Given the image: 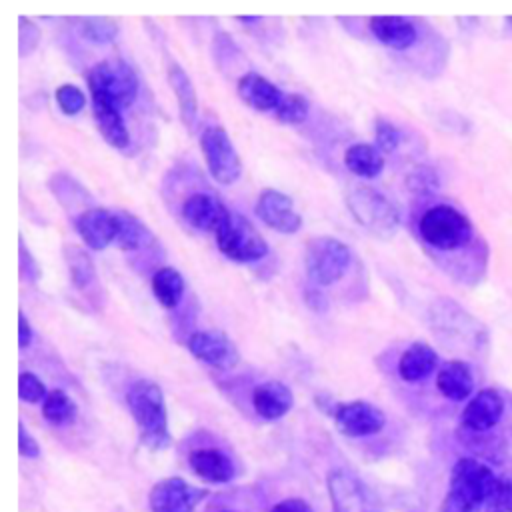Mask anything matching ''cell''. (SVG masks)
Wrapping results in <instances>:
<instances>
[{"mask_svg":"<svg viewBox=\"0 0 512 512\" xmlns=\"http://www.w3.org/2000/svg\"><path fill=\"white\" fill-rule=\"evenodd\" d=\"M190 468L196 476L212 484H224L234 478V462L216 448H198L188 456Z\"/></svg>","mask_w":512,"mask_h":512,"instance_id":"cell-19","label":"cell"},{"mask_svg":"<svg viewBox=\"0 0 512 512\" xmlns=\"http://www.w3.org/2000/svg\"><path fill=\"white\" fill-rule=\"evenodd\" d=\"M418 230L422 240L438 252L462 250L474 236L468 216L450 204H436L428 208L418 222Z\"/></svg>","mask_w":512,"mask_h":512,"instance_id":"cell-3","label":"cell"},{"mask_svg":"<svg viewBox=\"0 0 512 512\" xmlns=\"http://www.w3.org/2000/svg\"><path fill=\"white\" fill-rule=\"evenodd\" d=\"M346 204L356 222L378 238H390L400 226L396 206L370 186H356L346 194Z\"/></svg>","mask_w":512,"mask_h":512,"instance_id":"cell-5","label":"cell"},{"mask_svg":"<svg viewBox=\"0 0 512 512\" xmlns=\"http://www.w3.org/2000/svg\"><path fill=\"white\" fill-rule=\"evenodd\" d=\"M274 116L282 124H300L308 116V100L298 92H288L282 96L278 108L274 110Z\"/></svg>","mask_w":512,"mask_h":512,"instance_id":"cell-30","label":"cell"},{"mask_svg":"<svg viewBox=\"0 0 512 512\" xmlns=\"http://www.w3.org/2000/svg\"><path fill=\"white\" fill-rule=\"evenodd\" d=\"M496 480V474L484 462L474 458L456 460L440 512H476L486 504Z\"/></svg>","mask_w":512,"mask_h":512,"instance_id":"cell-2","label":"cell"},{"mask_svg":"<svg viewBox=\"0 0 512 512\" xmlns=\"http://www.w3.org/2000/svg\"><path fill=\"white\" fill-rule=\"evenodd\" d=\"M256 216L276 232L294 234L302 226V218L292 198L276 188H264L256 200Z\"/></svg>","mask_w":512,"mask_h":512,"instance_id":"cell-12","label":"cell"},{"mask_svg":"<svg viewBox=\"0 0 512 512\" xmlns=\"http://www.w3.org/2000/svg\"><path fill=\"white\" fill-rule=\"evenodd\" d=\"M128 410L136 422L140 444L152 452L170 446L168 412L160 386L152 380H136L126 392Z\"/></svg>","mask_w":512,"mask_h":512,"instance_id":"cell-1","label":"cell"},{"mask_svg":"<svg viewBox=\"0 0 512 512\" xmlns=\"http://www.w3.org/2000/svg\"><path fill=\"white\" fill-rule=\"evenodd\" d=\"M42 416L54 426H68L76 418V404L64 390H50L42 402Z\"/></svg>","mask_w":512,"mask_h":512,"instance_id":"cell-29","label":"cell"},{"mask_svg":"<svg viewBox=\"0 0 512 512\" xmlns=\"http://www.w3.org/2000/svg\"><path fill=\"white\" fill-rule=\"evenodd\" d=\"M326 484L334 512H384L372 490L348 470H332Z\"/></svg>","mask_w":512,"mask_h":512,"instance_id":"cell-9","label":"cell"},{"mask_svg":"<svg viewBox=\"0 0 512 512\" xmlns=\"http://www.w3.org/2000/svg\"><path fill=\"white\" fill-rule=\"evenodd\" d=\"M486 512H512V480L498 478L488 500Z\"/></svg>","mask_w":512,"mask_h":512,"instance_id":"cell-32","label":"cell"},{"mask_svg":"<svg viewBox=\"0 0 512 512\" xmlns=\"http://www.w3.org/2000/svg\"><path fill=\"white\" fill-rule=\"evenodd\" d=\"M118 214H120V230H118L116 246L120 250H140L142 246L154 240L150 228L142 220H138L128 212H118Z\"/></svg>","mask_w":512,"mask_h":512,"instance_id":"cell-28","label":"cell"},{"mask_svg":"<svg viewBox=\"0 0 512 512\" xmlns=\"http://www.w3.org/2000/svg\"><path fill=\"white\" fill-rule=\"evenodd\" d=\"M228 208L214 196L206 192H196L188 196L182 204V218L196 230L214 232L228 218Z\"/></svg>","mask_w":512,"mask_h":512,"instance_id":"cell-16","label":"cell"},{"mask_svg":"<svg viewBox=\"0 0 512 512\" xmlns=\"http://www.w3.org/2000/svg\"><path fill=\"white\" fill-rule=\"evenodd\" d=\"M270 512H312L310 504L302 498H286L270 508Z\"/></svg>","mask_w":512,"mask_h":512,"instance_id":"cell-40","label":"cell"},{"mask_svg":"<svg viewBox=\"0 0 512 512\" xmlns=\"http://www.w3.org/2000/svg\"><path fill=\"white\" fill-rule=\"evenodd\" d=\"M92 112H94V120L98 124L102 138L112 148L122 150L130 144V134H128L124 118L120 114V108H116L114 104H110L102 98H92Z\"/></svg>","mask_w":512,"mask_h":512,"instance_id":"cell-20","label":"cell"},{"mask_svg":"<svg viewBox=\"0 0 512 512\" xmlns=\"http://www.w3.org/2000/svg\"><path fill=\"white\" fill-rule=\"evenodd\" d=\"M504 412V400L494 388H484L472 396V400L464 406L460 422L464 428L472 432H486L494 428Z\"/></svg>","mask_w":512,"mask_h":512,"instance_id":"cell-15","label":"cell"},{"mask_svg":"<svg viewBox=\"0 0 512 512\" xmlns=\"http://www.w3.org/2000/svg\"><path fill=\"white\" fill-rule=\"evenodd\" d=\"M238 96L254 110L274 112L284 92L258 72H246L238 80Z\"/></svg>","mask_w":512,"mask_h":512,"instance_id":"cell-18","label":"cell"},{"mask_svg":"<svg viewBox=\"0 0 512 512\" xmlns=\"http://www.w3.org/2000/svg\"><path fill=\"white\" fill-rule=\"evenodd\" d=\"M372 34L394 50H406L416 42V28L410 20L400 16H374L370 18Z\"/></svg>","mask_w":512,"mask_h":512,"instance_id":"cell-22","label":"cell"},{"mask_svg":"<svg viewBox=\"0 0 512 512\" xmlns=\"http://www.w3.org/2000/svg\"><path fill=\"white\" fill-rule=\"evenodd\" d=\"M18 396L20 400L28 402V404H36V402H44V398L48 396L46 386L42 384V380L32 374V372H22L18 376Z\"/></svg>","mask_w":512,"mask_h":512,"instance_id":"cell-34","label":"cell"},{"mask_svg":"<svg viewBox=\"0 0 512 512\" xmlns=\"http://www.w3.org/2000/svg\"><path fill=\"white\" fill-rule=\"evenodd\" d=\"M32 342V326L28 322V318L24 316V312H18V346L26 348Z\"/></svg>","mask_w":512,"mask_h":512,"instance_id":"cell-41","label":"cell"},{"mask_svg":"<svg viewBox=\"0 0 512 512\" xmlns=\"http://www.w3.org/2000/svg\"><path fill=\"white\" fill-rule=\"evenodd\" d=\"M76 232L92 250H104L116 244L120 230V214L108 208H88L74 220Z\"/></svg>","mask_w":512,"mask_h":512,"instance_id":"cell-14","label":"cell"},{"mask_svg":"<svg viewBox=\"0 0 512 512\" xmlns=\"http://www.w3.org/2000/svg\"><path fill=\"white\" fill-rule=\"evenodd\" d=\"M218 512H232V510H218Z\"/></svg>","mask_w":512,"mask_h":512,"instance_id":"cell-42","label":"cell"},{"mask_svg":"<svg viewBox=\"0 0 512 512\" xmlns=\"http://www.w3.org/2000/svg\"><path fill=\"white\" fill-rule=\"evenodd\" d=\"M18 252H20L18 262H20V274H22V278H26V280H30V282H36V280H38V276H40V268H38V264H36L34 256L28 252V248H26V244H24L22 236H20Z\"/></svg>","mask_w":512,"mask_h":512,"instance_id":"cell-38","label":"cell"},{"mask_svg":"<svg viewBox=\"0 0 512 512\" xmlns=\"http://www.w3.org/2000/svg\"><path fill=\"white\" fill-rule=\"evenodd\" d=\"M218 250L234 262H256L268 254L264 236L242 214H228L224 224L216 230Z\"/></svg>","mask_w":512,"mask_h":512,"instance_id":"cell-7","label":"cell"},{"mask_svg":"<svg viewBox=\"0 0 512 512\" xmlns=\"http://www.w3.org/2000/svg\"><path fill=\"white\" fill-rule=\"evenodd\" d=\"M200 150L212 178L220 184H234L242 174L240 156L222 126H208L200 134Z\"/></svg>","mask_w":512,"mask_h":512,"instance_id":"cell-8","label":"cell"},{"mask_svg":"<svg viewBox=\"0 0 512 512\" xmlns=\"http://www.w3.org/2000/svg\"><path fill=\"white\" fill-rule=\"evenodd\" d=\"M82 34L92 42H110L118 34V24L108 18H88L82 22Z\"/></svg>","mask_w":512,"mask_h":512,"instance_id":"cell-31","label":"cell"},{"mask_svg":"<svg viewBox=\"0 0 512 512\" xmlns=\"http://www.w3.org/2000/svg\"><path fill=\"white\" fill-rule=\"evenodd\" d=\"M350 262V248L334 236H316L306 244V272L318 286H332L338 282L346 274Z\"/></svg>","mask_w":512,"mask_h":512,"instance_id":"cell-6","label":"cell"},{"mask_svg":"<svg viewBox=\"0 0 512 512\" xmlns=\"http://www.w3.org/2000/svg\"><path fill=\"white\" fill-rule=\"evenodd\" d=\"M294 404L292 390L280 380H268L254 388L252 392V406L258 416L264 420H278L282 418Z\"/></svg>","mask_w":512,"mask_h":512,"instance_id":"cell-17","label":"cell"},{"mask_svg":"<svg viewBox=\"0 0 512 512\" xmlns=\"http://www.w3.org/2000/svg\"><path fill=\"white\" fill-rule=\"evenodd\" d=\"M184 288L186 286H184L182 274L172 266H164L152 276L154 298L166 310H172L180 304V300L184 296Z\"/></svg>","mask_w":512,"mask_h":512,"instance_id":"cell-27","label":"cell"},{"mask_svg":"<svg viewBox=\"0 0 512 512\" xmlns=\"http://www.w3.org/2000/svg\"><path fill=\"white\" fill-rule=\"evenodd\" d=\"M40 42V30L34 22L26 20L24 16H20L18 20V46H20V56H26L30 52L36 50Z\"/></svg>","mask_w":512,"mask_h":512,"instance_id":"cell-36","label":"cell"},{"mask_svg":"<svg viewBox=\"0 0 512 512\" xmlns=\"http://www.w3.org/2000/svg\"><path fill=\"white\" fill-rule=\"evenodd\" d=\"M64 260L70 272V280L78 292L94 294L98 292V272L90 254L78 246L64 248Z\"/></svg>","mask_w":512,"mask_h":512,"instance_id":"cell-25","label":"cell"},{"mask_svg":"<svg viewBox=\"0 0 512 512\" xmlns=\"http://www.w3.org/2000/svg\"><path fill=\"white\" fill-rule=\"evenodd\" d=\"M436 388L448 400H466L474 390V376L464 360H448L436 376Z\"/></svg>","mask_w":512,"mask_h":512,"instance_id":"cell-21","label":"cell"},{"mask_svg":"<svg viewBox=\"0 0 512 512\" xmlns=\"http://www.w3.org/2000/svg\"><path fill=\"white\" fill-rule=\"evenodd\" d=\"M56 102L60 106V110L66 114V116H74L78 114L84 104H86V98L82 94V90L74 84H62L56 88Z\"/></svg>","mask_w":512,"mask_h":512,"instance_id":"cell-33","label":"cell"},{"mask_svg":"<svg viewBox=\"0 0 512 512\" xmlns=\"http://www.w3.org/2000/svg\"><path fill=\"white\" fill-rule=\"evenodd\" d=\"M204 496V488H196L186 480L172 476L152 486L148 504L152 512H194Z\"/></svg>","mask_w":512,"mask_h":512,"instance_id":"cell-10","label":"cell"},{"mask_svg":"<svg viewBox=\"0 0 512 512\" xmlns=\"http://www.w3.org/2000/svg\"><path fill=\"white\" fill-rule=\"evenodd\" d=\"M168 84L178 100V108H180V118L184 122L186 128H192L196 122V114H198V98H196V88L190 80V76L186 74V70L178 64V62H170L168 64Z\"/></svg>","mask_w":512,"mask_h":512,"instance_id":"cell-24","label":"cell"},{"mask_svg":"<svg viewBox=\"0 0 512 512\" xmlns=\"http://www.w3.org/2000/svg\"><path fill=\"white\" fill-rule=\"evenodd\" d=\"M18 452L24 458H38L40 456V446L32 434H28L24 422L18 424Z\"/></svg>","mask_w":512,"mask_h":512,"instance_id":"cell-39","label":"cell"},{"mask_svg":"<svg viewBox=\"0 0 512 512\" xmlns=\"http://www.w3.org/2000/svg\"><path fill=\"white\" fill-rule=\"evenodd\" d=\"M334 424L338 432L350 438H362V436H372L380 432L386 424L384 412L376 408L370 402L364 400H354V402H344L334 408Z\"/></svg>","mask_w":512,"mask_h":512,"instance_id":"cell-11","label":"cell"},{"mask_svg":"<svg viewBox=\"0 0 512 512\" xmlns=\"http://www.w3.org/2000/svg\"><path fill=\"white\" fill-rule=\"evenodd\" d=\"M374 138H376V148L380 152H392L400 144L402 134L392 122H388L384 118H378L376 126H374Z\"/></svg>","mask_w":512,"mask_h":512,"instance_id":"cell-35","label":"cell"},{"mask_svg":"<svg viewBox=\"0 0 512 512\" xmlns=\"http://www.w3.org/2000/svg\"><path fill=\"white\" fill-rule=\"evenodd\" d=\"M436 366H438L436 350L424 342H414L402 352L398 360V374L406 382H418L430 376Z\"/></svg>","mask_w":512,"mask_h":512,"instance_id":"cell-23","label":"cell"},{"mask_svg":"<svg viewBox=\"0 0 512 512\" xmlns=\"http://www.w3.org/2000/svg\"><path fill=\"white\" fill-rule=\"evenodd\" d=\"M188 350L194 358L218 370H230L240 360L236 344L226 334L212 330L194 332L188 338Z\"/></svg>","mask_w":512,"mask_h":512,"instance_id":"cell-13","label":"cell"},{"mask_svg":"<svg viewBox=\"0 0 512 512\" xmlns=\"http://www.w3.org/2000/svg\"><path fill=\"white\" fill-rule=\"evenodd\" d=\"M408 186L414 192H430L438 186V178L430 168H418L414 174H410Z\"/></svg>","mask_w":512,"mask_h":512,"instance_id":"cell-37","label":"cell"},{"mask_svg":"<svg viewBox=\"0 0 512 512\" xmlns=\"http://www.w3.org/2000/svg\"><path fill=\"white\" fill-rule=\"evenodd\" d=\"M88 88L92 98H102L122 110L138 96V76L124 60L108 58L88 72Z\"/></svg>","mask_w":512,"mask_h":512,"instance_id":"cell-4","label":"cell"},{"mask_svg":"<svg viewBox=\"0 0 512 512\" xmlns=\"http://www.w3.org/2000/svg\"><path fill=\"white\" fill-rule=\"evenodd\" d=\"M344 166L362 178H376L384 168L382 152L366 142H356L344 152Z\"/></svg>","mask_w":512,"mask_h":512,"instance_id":"cell-26","label":"cell"}]
</instances>
